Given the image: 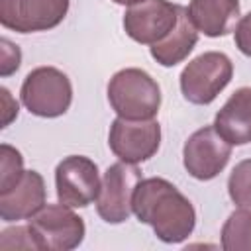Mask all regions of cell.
I'll list each match as a JSON object with an SVG mask.
<instances>
[{
  "label": "cell",
  "instance_id": "12",
  "mask_svg": "<svg viewBox=\"0 0 251 251\" xmlns=\"http://www.w3.org/2000/svg\"><path fill=\"white\" fill-rule=\"evenodd\" d=\"M45 206V182L37 171H25L6 192H0V218L4 222L29 220Z\"/></svg>",
  "mask_w": 251,
  "mask_h": 251
},
{
  "label": "cell",
  "instance_id": "17",
  "mask_svg": "<svg viewBox=\"0 0 251 251\" xmlns=\"http://www.w3.org/2000/svg\"><path fill=\"white\" fill-rule=\"evenodd\" d=\"M227 192L233 204L251 208V159H243L233 167L227 178Z\"/></svg>",
  "mask_w": 251,
  "mask_h": 251
},
{
  "label": "cell",
  "instance_id": "6",
  "mask_svg": "<svg viewBox=\"0 0 251 251\" xmlns=\"http://www.w3.org/2000/svg\"><path fill=\"white\" fill-rule=\"evenodd\" d=\"M161 143V126L155 120H126L116 118L110 126L108 145L124 163H143L151 159Z\"/></svg>",
  "mask_w": 251,
  "mask_h": 251
},
{
  "label": "cell",
  "instance_id": "21",
  "mask_svg": "<svg viewBox=\"0 0 251 251\" xmlns=\"http://www.w3.org/2000/svg\"><path fill=\"white\" fill-rule=\"evenodd\" d=\"M235 45L243 55L251 57V12L243 16L235 25Z\"/></svg>",
  "mask_w": 251,
  "mask_h": 251
},
{
  "label": "cell",
  "instance_id": "20",
  "mask_svg": "<svg viewBox=\"0 0 251 251\" xmlns=\"http://www.w3.org/2000/svg\"><path fill=\"white\" fill-rule=\"evenodd\" d=\"M22 63V51L18 45H14L10 39H0V75L8 76L20 69Z\"/></svg>",
  "mask_w": 251,
  "mask_h": 251
},
{
  "label": "cell",
  "instance_id": "9",
  "mask_svg": "<svg viewBox=\"0 0 251 251\" xmlns=\"http://www.w3.org/2000/svg\"><path fill=\"white\" fill-rule=\"evenodd\" d=\"M178 12L180 6L169 0H141L126 10L124 29L133 41L153 45L175 29Z\"/></svg>",
  "mask_w": 251,
  "mask_h": 251
},
{
  "label": "cell",
  "instance_id": "14",
  "mask_svg": "<svg viewBox=\"0 0 251 251\" xmlns=\"http://www.w3.org/2000/svg\"><path fill=\"white\" fill-rule=\"evenodd\" d=\"M186 12L198 31L208 37H222L235 27L239 0H190Z\"/></svg>",
  "mask_w": 251,
  "mask_h": 251
},
{
  "label": "cell",
  "instance_id": "10",
  "mask_svg": "<svg viewBox=\"0 0 251 251\" xmlns=\"http://www.w3.org/2000/svg\"><path fill=\"white\" fill-rule=\"evenodd\" d=\"M231 157V143H227L214 126H204L194 131L182 149V163L190 176L210 180L218 176Z\"/></svg>",
  "mask_w": 251,
  "mask_h": 251
},
{
  "label": "cell",
  "instance_id": "4",
  "mask_svg": "<svg viewBox=\"0 0 251 251\" xmlns=\"http://www.w3.org/2000/svg\"><path fill=\"white\" fill-rule=\"evenodd\" d=\"M233 65L227 55L220 51H208L192 59L180 73L182 96L198 106L210 104L229 84Z\"/></svg>",
  "mask_w": 251,
  "mask_h": 251
},
{
  "label": "cell",
  "instance_id": "22",
  "mask_svg": "<svg viewBox=\"0 0 251 251\" xmlns=\"http://www.w3.org/2000/svg\"><path fill=\"white\" fill-rule=\"evenodd\" d=\"M0 94H2V127L10 126V122L14 118H18V102L10 96L8 88H0Z\"/></svg>",
  "mask_w": 251,
  "mask_h": 251
},
{
  "label": "cell",
  "instance_id": "5",
  "mask_svg": "<svg viewBox=\"0 0 251 251\" xmlns=\"http://www.w3.org/2000/svg\"><path fill=\"white\" fill-rule=\"evenodd\" d=\"M31 235L37 251H69L82 243L84 222L71 206L47 204L33 218H29Z\"/></svg>",
  "mask_w": 251,
  "mask_h": 251
},
{
  "label": "cell",
  "instance_id": "23",
  "mask_svg": "<svg viewBox=\"0 0 251 251\" xmlns=\"http://www.w3.org/2000/svg\"><path fill=\"white\" fill-rule=\"evenodd\" d=\"M116 4H122V6H133V4H137V2H141V0H114Z\"/></svg>",
  "mask_w": 251,
  "mask_h": 251
},
{
  "label": "cell",
  "instance_id": "3",
  "mask_svg": "<svg viewBox=\"0 0 251 251\" xmlns=\"http://www.w3.org/2000/svg\"><path fill=\"white\" fill-rule=\"evenodd\" d=\"M20 96L33 116L57 118L71 106L73 86L63 71L55 67H37L25 76Z\"/></svg>",
  "mask_w": 251,
  "mask_h": 251
},
{
  "label": "cell",
  "instance_id": "2",
  "mask_svg": "<svg viewBox=\"0 0 251 251\" xmlns=\"http://www.w3.org/2000/svg\"><path fill=\"white\" fill-rule=\"evenodd\" d=\"M108 102L126 120H153L161 106V88L141 69H122L108 82Z\"/></svg>",
  "mask_w": 251,
  "mask_h": 251
},
{
  "label": "cell",
  "instance_id": "19",
  "mask_svg": "<svg viewBox=\"0 0 251 251\" xmlns=\"http://www.w3.org/2000/svg\"><path fill=\"white\" fill-rule=\"evenodd\" d=\"M0 249L2 251H14V249H31V251H37L29 224L27 226H16V227L4 229L0 233Z\"/></svg>",
  "mask_w": 251,
  "mask_h": 251
},
{
  "label": "cell",
  "instance_id": "13",
  "mask_svg": "<svg viewBox=\"0 0 251 251\" xmlns=\"http://www.w3.org/2000/svg\"><path fill=\"white\" fill-rule=\"evenodd\" d=\"M216 131L231 145L251 141V88L235 90L214 118Z\"/></svg>",
  "mask_w": 251,
  "mask_h": 251
},
{
  "label": "cell",
  "instance_id": "18",
  "mask_svg": "<svg viewBox=\"0 0 251 251\" xmlns=\"http://www.w3.org/2000/svg\"><path fill=\"white\" fill-rule=\"evenodd\" d=\"M24 157L22 153L8 145L2 143L0 145V192L10 190L24 175Z\"/></svg>",
  "mask_w": 251,
  "mask_h": 251
},
{
  "label": "cell",
  "instance_id": "16",
  "mask_svg": "<svg viewBox=\"0 0 251 251\" xmlns=\"http://www.w3.org/2000/svg\"><path fill=\"white\" fill-rule=\"evenodd\" d=\"M222 247L226 251H251V208L229 214L222 227Z\"/></svg>",
  "mask_w": 251,
  "mask_h": 251
},
{
  "label": "cell",
  "instance_id": "8",
  "mask_svg": "<svg viewBox=\"0 0 251 251\" xmlns=\"http://www.w3.org/2000/svg\"><path fill=\"white\" fill-rule=\"evenodd\" d=\"M57 198L71 208H84L100 194V175L94 161L82 155L65 157L55 169Z\"/></svg>",
  "mask_w": 251,
  "mask_h": 251
},
{
  "label": "cell",
  "instance_id": "15",
  "mask_svg": "<svg viewBox=\"0 0 251 251\" xmlns=\"http://www.w3.org/2000/svg\"><path fill=\"white\" fill-rule=\"evenodd\" d=\"M196 41H198V29L190 22L186 8L180 6L178 22L175 29L165 39L151 45V57L163 67H175L190 55Z\"/></svg>",
  "mask_w": 251,
  "mask_h": 251
},
{
  "label": "cell",
  "instance_id": "11",
  "mask_svg": "<svg viewBox=\"0 0 251 251\" xmlns=\"http://www.w3.org/2000/svg\"><path fill=\"white\" fill-rule=\"evenodd\" d=\"M69 12V0H0V24L18 33L47 31Z\"/></svg>",
  "mask_w": 251,
  "mask_h": 251
},
{
  "label": "cell",
  "instance_id": "7",
  "mask_svg": "<svg viewBox=\"0 0 251 251\" xmlns=\"http://www.w3.org/2000/svg\"><path fill=\"white\" fill-rule=\"evenodd\" d=\"M141 180V171L131 163H114L106 169L100 194L96 198V212L108 224H122L129 218L131 200L137 182Z\"/></svg>",
  "mask_w": 251,
  "mask_h": 251
},
{
  "label": "cell",
  "instance_id": "1",
  "mask_svg": "<svg viewBox=\"0 0 251 251\" xmlns=\"http://www.w3.org/2000/svg\"><path fill=\"white\" fill-rule=\"evenodd\" d=\"M131 210L141 224H149L165 243L184 241L196 224L190 200L165 178H141L135 186Z\"/></svg>",
  "mask_w": 251,
  "mask_h": 251
}]
</instances>
